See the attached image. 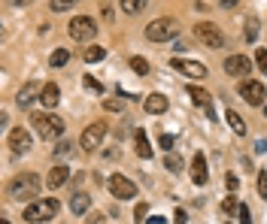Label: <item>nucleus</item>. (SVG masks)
<instances>
[{
  "instance_id": "obj_6",
  "label": "nucleus",
  "mask_w": 267,
  "mask_h": 224,
  "mask_svg": "<svg viewBox=\"0 0 267 224\" xmlns=\"http://www.w3.org/2000/svg\"><path fill=\"white\" fill-rule=\"evenodd\" d=\"M103 136H106V121H91L88 128L82 130V136H79L82 152H98L103 146Z\"/></svg>"
},
{
  "instance_id": "obj_23",
  "label": "nucleus",
  "mask_w": 267,
  "mask_h": 224,
  "mask_svg": "<svg viewBox=\"0 0 267 224\" xmlns=\"http://www.w3.org/2000/svg\"><path fill=\"white\" fill-rule=\"evenodd\" d=\"M119 6H122V9H125L128 15H137V12H140V9L146 6V0H119Z\"/></svg>"
},
{
  "instance_id": "obj_16",
  "label": "nucleus",
  "mask_w": 267,
  "mask_h": 224,
  "mask_svg": "<svg viewBox=\"0 0 267 224\" xmlns=\"http://www.w3.org/2000/svg\"><path fill=\"white\" fill-rule=\"evenodd\" d=\"M58 100H61L58 85H55V82H46V85H43V91H40V103H43L46 109H52V106H58Z\"/></svg>"
},
{
  "instance_id": "obj_18",
  "label": "nucleus",
  "mask_w": 267,
  "mask_h": 224,
  "mask_svg": "<svg viewBox=\"0 0 267 224\" xmlns=\"http://www.w3.org/2000/svg\"><path fill=\"white\" fill-rule=\"evenodd\" d=\"M192 179H195V185H206V179H209V176H206V158H203V155H195V160H192Z\"/></svg>"
},
{
  "instance_id": "obj_43",
  "label": "nucleus",
  "mask_w": 267,
  "mask_h": 224,
  "mask_svg": "<svg viewBox=\"0 0 267 224\" xmlns=\"http://www.w3.org/2000/svg\"><path fill=\"white\" fill-rule=\"evenodd\" d=\"M88 224H103V215H98V212H94V215L88 218Z\"/></svg>"
},
{
  "instance_id": "obj_45",
  "label": "nucleus",
  "mask_w": 267,
  "mask_h": 224,
  "mask_svg": "<svg viewBox=\"0 0 267 224\" xmlns=\"http://www.w3.org/2000/svg\"><path fill=\"white\" fill-rule=\"evenodd\" d=\"M264 115H267V103H264Z\"/></svg>"
},
{
  "instance_id": "obj_9",
  "label": "nucleus",
  "mask_w": 267,
  "mask_h": 224,
  "mask_svg": "<svg viewBox=\"0 0 267 224\" xmlns=\"http://www.w3.org/2000/svg\"><path fill=\"white\" fill-rule=\"evenodd\" d=\"M240 97L249 103V106H264V82H258V79H243L240 82Z\"/></svg>"
},
{
  "instance_id": "obj_13",
  "label": "nucleus",
  "mask_w": 267,
  "mask_h": 224,
  "mask_svg": "<svg viewBox=\"0 0 267 224\" xmlns=\"http://www.w3.org/2000/svg\"><path fill=\"white\" fill-rule=\"evenodd\" d=\"M67 182H70V167H64V164L52 167L49 176H46V188H49V191H58V188L67 185Z\"/></svg>"
},
{
  "instance_id": "obj_20",
  "label": "nucleus",
  "mask_w": 267,
  "mask_h": 224,
  "mask_svg": "<svg viewBox=\"0 0 267 224\" xmlns=\"http://www.w3.org/2000/svg\"><path fill=\"white\" fill-rule=\"evenodd\" d=\"M164 170H170V173H182V170H185V160L179 158L176 152H164Z\"/></svg>"
},
{
  "instance_id": "obj_17",
  "label": "nucleus",
  "mask_w": 267,
  "mask_h": 224,
  "mask_svg": "<svg viewBox=\"0 0 267 224\" xmlns=\"http://www.w3.org/2000/svg\"><path fill=\"white\" fill-rule=\"evenodd\" d=\"M143 109H146L149 115H161V112H167V97L164 94H149L143 100Z\"/></svg>"
},
{
  "instance_id": "obj_41",
  "label": "nucleus",
  "mask_w": 267,
  "mask_h": 224,
  "mask_svg": "<svg viewBox=\"0 0 267 224\" xmlns=\"http://www.w3.org/2000/svg\"><path fill=\"white\" fill-rule=\"evenodd\" d=\"M237 3H240V0H219V6H222V9H234Z\"/></svg>"
},
{
  "instance_id": "obj_19",
  "label": "nucleus",
  "mask_w": 267,
  "mask_h": 224,
  "mask_svg": "<svg viewBox=\"0 0 267 224\" xmlns=\"http://www.w3.org/2000/svg\"><path fill=\"white\" fill-rule=\"evenodd\" d=\"M134 142H137V155H140V158H143V160L152 158V146H149V139H146V133H143V130H137V133H134Z\"/></svg>"
},
{
  "instance_id": "obj_10",
  "label": "nucleus",
  "mask_w": 267,
  "mask_h": 224,
  "mask_svg": "<svg viewBox=\"0 0 267 224\" xmlns=\"http://www.w3.org/2000/svg\"><path fill=\"white\" fill-rule=\"evenodd\" d=\"M173 70H179L182 76H188V79H206V67L200 64V61H188V58H173L170 61Z\"/></svg>"
},
{
  "instance_id": "obj_42",
  "label": "nucleus",
  "mask_w": 267,
  "mask_h": 224,
  "mask_svg": "<svg viewBox=\"0 0 267 224\" xmlns=\"http://www.w3.org/2000/svg\"><path fill=\"white\" fill-rule=\"evenodd\" d=\"M146 224H167V218H164V215H152Z\"/></svg>"
},
{
  "instance_id": "obj_28",
  "label": "nucleus",
  "mask_w": 267,
  "mask_h": 224,
  "mask_svg": "<svg viewBox=\"0 0 267 224\" xmlns=\"http://www.w3.org/2000/svg\"><path fill=\"white\" fill-rule=\"evenodd\" d=\"M79 0H52L49 6H52V12H64V9H70V6H76Z\"/></svg>"
},
{
  "instance_id": "obj_39",
  "label": "nucleus",
  "mask_w": 267,
  "mask_h": 224,
  "mask_svg": "<svg viewBox=\"0 0 267 224\" xmlns=\"http://www.w3.org/2000/svg\"><path fill=\"white\" fill-rule=\"evenodd\" d=\"M237 188H240V179H237V176H228V191H237Z\"/></svg>"
},
{
  "instance_id": "obj_12",
  "label": "nucleus",
  "mask_w": 267,
  "mask_h": 224,
  "mask_svg": "<svg viewBox=\"0 0 267 224\" xmlns=\"http://www.w3.org/2000/svg\"><path fill=\"white\" fill-rule=\"evenodd\" d=\"M9 149H12L15 155H25V152L31 149V133L25 128H12L9 130Z\"/></svg>"
},
{
  "instance_id": "obj_11",
  "label": "nucleus",
  "mask_w": 267,
  "mask_h": 224,
  "mask_svg": "<svg viewBox=\"0 0 267 224\" xmlns=\"http://www.w3.org/2000/svg\"><path fill=\"white\" fill-rule=\"evenodd\" d=\"M225 73L240 79V76L252 73V61H249L246 55H231V58H225Z\"/></svg>"
},
{
  "instance_id": "obj_26",
  "label": "nucleus",
  "mask_w": 267,
  "mask_h": 224,
  "mask_svg": "<svg viewBox=\"0 0 267 224\" xmlns=\"http://www.w3.org/2000/svg\"><path fill=\"white\" fill-rule=\"evenodd\" d=\"M103 109H106V112H125V100L106 97V100H103Z\"/></svg>"
},
{
  "instance_id": "obj_5",
  "label": "nucleus",
  "mask_w": 267,
  "mask_h": 224,
  "mask_svg": "<svg viewBox=\"0 0 267 224\" xmlns=\"http://www.w3.org/2000/svg\"><path fill=\"white\" fill-rule=\"evenodd\" d=\"M67 33H70V39H76V43L94 39V33H98V22L88 18V15H76V18L67 25Z\"/></svg>"
},
{
  "instance_id": "obj_30",
  "label": "nucleus",
  "mask_w": 267,
  "mask_h": 224,
  "mask_svg": "<svg viewBox=\"0 0 267 224\" xmlns=\"http://www.w3.org/2000/svg\"><path fill=\"white\" fill-rule=\"evenodd\" d=\"M82 85H85L88 91H94V94H103V85H100L94 76H85V79H82Z\"/></svg>"
},
{
  "instance_id": "obj_21",
  "label": "nucleus",
  "mask_w": 267,
  "mask_h": 224,
  "mask_svg": "<svg viewBox=\"0 0 267 224\" xmlns=\"http://www.w3.org/2000/svg\"><path fill=\"white\" fill-rule=\"evenodd\" d=\"M225 118H228V125H231V130L237 133V136H243V133H246V121L240 118V112L228 109V112H225Z\"/></svg>"
},
{
  "instance_id": "obj_33",
  "label": "nucleus",
  "mask_w": 267,
  "mask_h": 224,
  "mask_svg": "<svg viewBox=\"0 0 267 224\" xmlns=\"http://www.w3.org/2000/svg\"><path fill=\"white\" fill-rule=\"evenodd\" d=\"M55 155H58V158L73 155V142H58V146H55Z\"/></svg>"
},
{
  "instance_id": "obj_40",
  "label": "nucleus",
  "mask_w": 267,
  "mask_h": 224,
  "mask_svg": "<svg viewBox=\"0 0 267 224\" xmlns=\"http://www.w3.org/2000/svg\"><path fill=\"white\" fill-rule=\"evenodd\" d=\"M255 152H258V155H264V152H267V136H264V139H258V142H255Z\"/></svg>"
},
{
  "instance_id": "obj_22",
  "label": "nucleus",
  "mask_w": 267,
  "mask_h": 224,
  "mask_svg": "<svg viewBox=\"0 0 267 224\" xmlns=\"http://www.w3.org/2000/svg\"><path fill=\"white\" fill-rule=\"evenodd\" d=\"M67 61H70V49H55L52 58H49V64L52 67H64Z\"/></svg>"
},
{
  "instance_id": "obj_44",
  "label": "nucleus",
  "mask_w": 267,
  "mask_h": 224,
  "mask_svg": "<svg viewBox=\"0 0 267 224\" xmlns=\"http://www.w3.org/2000/svg\"><path fill=\"white\" fill-rule=\"evenodd\" d=\"M15 3H18V6H25V3H31V0H15Z\"/></svg>"
},
{
  "instance_id": "obj_29",
  "label": "nucleus",
  "mask_w": 267,
  "mask_h": 224,
  "mask_svg": "<svg viewBox=\"0 0 267 224\" xmlns=\"http://www.w3.org/2000/svg\"><path fill=\"white\" fill-rule=\"evenodd\" d=\"M255 36H258V18H249L246 22V39L255 43Z\"/></svg>"
},
{
  "instance_id": "obj_27",
  "label": "nucleus",
  "mask_w": 267,
  "mask_h": 224,
  "mask_svg": "<svg viewBox=\"0 0 267 224\" xmlns=\"http://www.w3.org/2000/svg\"><path fill=\"white\" fill-rule=\"evenodd\" d=\"M131 70L137 76H146V73H149V61H146V58H131Z\"/></svg>"
},
{
  "instance_id": "obj_3",
  "label": "nucleus",
  "mask_w": 267,
  "mask_h": 224,
  "mask_svg": "<svg viewBox=\"0 0 267 224\" xmlns=\"http://www.w3.org/2000/svg\"><path fill=\"white\" fill-rule=\"evenodd\" d=\"M58 209H61V203H58L55 197H49V200H33V203L25 206V221H28V224L49 221V218L58 215Z\"/></svg>"
},
{
  "instance_id": "obj_24",
  "label": "nucleus",
  "mask_w": 267,
  "mask_h": 224,
  "mask_svg": "<svg viewBox=\"0 0 267 224\" xmlns=\"http://www.w3.org/2000/svg\"><path fill=\"white\" fill-rule=\"evenodd\" d=\"M188 97H192V100H195L198 106H203V109L209 106V94H206L203 88H188Z\"/></svg>"
},
{
  "instance_id": "obj_15",
  "label": "nucleus",
  "mask_w": 267,
  "mask_h": 224,
  "mask_svg": "<svg viewBox=\"0 0 267 224\" xmlns=\"http://www.w3.org/2000/svg\"><path fill=\"white\" fill-rule=\"evenodd\" d=\"M88 209H91V194L76 191L73 197H70V212H73V215H85Z\"/></svg>"
},
{
  "instance_id": "obj_31",
  "label": "nucleus",
  "mask_w": 267,
  "mask_h": 224,
  "mask_svg": "<svg viewBox=\"0 0 267 224\" xmlns=\"http://www.w3.org/2000/svg\"><path fill=\"white\" fill-rule=\"evenodd\" d=\"M237 218H240V224H252V215H249V206H246V203H240Z\"/></svg>"
},
{
  "instance_id": "obj_7",
  "label": "nucleus",
  "mask_w": 267,
  "mask_h": 224,
  "mask_svg": "<svg viewBox=\"0 0 267 224\" xmlns=\"http://www.w3.org/2000/svg\"><path fill=\"white\" fill-rule=\"evenodd\" d=\"M106 188H109V194H112L116 200H134V197H137V185H134L128 176H122V173L109 176V179H106Z\"/></svg>"
},
{
  "instance_id": "obj_4",
  "label": "nucleus",
  "mask_w": 267,
  "mask_h": 224,
  "mask_svg": "<svg viewBox=\"0 0 267 224\" xmlns=\"http://www.w3.org/2000/svg\"><path fill=\"white\" fill-rule=\"evenodd\" d=\"M176 33H179L176 18H155L152 25H146V39H152V43H167Z\"/></svg>"
},
{
  "instance_id": "obj_36",
  "label": "nucleus",
  "mask_w": 267,
  "mask_h": 224,
  "mask_svg": "<svg viewBox=\"0 0 267 224\" xmlns=\"http://www.w3.org/2000/svg\"><path fill=\"white\" fill-rule=\"evenodd\" d=\"M173 221H176V224H185V221H188V212H185V209H176V212H173Z\"/></svg>"
},
{
  "instance_id": "obj_8",
  "label": "nucleus",
  "mask_w": 267,
  "mask_h": 224,
  "mask_svg": "<svg viewBox=\"0 0 267 224\" xmlns=\"http://www.w3.org/2000/svg\"><path fill=\"white\" fill-rule=\"evenodd\" d=\"M195 39L198 43H203L206 49H222V43H225V36H222V31L216 28V25H209V22H200V25H195Z\"/></svg>"
},
{
  "instance_id": "obj_38",
  "label": "nucleus",
  "mask_w": 267,
  "mask_h": 224,
  "mask_svg": "<svg viewBox=\"0 0 267 224\" xmlns=\"http://www.w3.org/2000/svg\"><path fill=\"white\" fill-rule=\"evenodd\" d=\"M146 215H149V206H146V203H140V206H137V221L143 224V218H146Z\"/></svg>"
},
{
  "instance_id": "obj_14",
  "label": "nucleus",
  "mask_w": 267,
  "mask_h": 224,
  "mask_svg": "<svg viewBox=\"0 0 267 224\" xmlns=\"http://www.w3.org/2000/svg\"><path fill=\"white\" fill-rule=\"evenodd\" d=\"M40 91H43V82H25L15 94V103L18 106H31L33 100H40Z\"/></svg>"
},
{
  "instance_id": "obj_1",
  "label": "nucleus",
  "mask_w": 267,
  "mask_h": 224,
  "mask_svg": "<svg viewBox=\"0 0 267 224\" xmlns=\"http://www.w3.org/2000/svg\"><path fill=\"white\" fill-rule=\"evenodd\" d=\"M43 191V179L36 173H18L12 182H9V197L18 200V203H33Z\"/></svg>"
},
{
  "instance_id": "obj_32",
  "label": "nucleus",
  "mask_w": 267,
  "mask_h": 224,
  "mask_svg": "<svg viewBox=\"0 0 267 224\" xmlns=\"http://www.w3.org/2000/svg\"><path fill=\"white\" fill-rule=\"evenodd\" d=\"M255 64L261 67V73L267 76V49H258V52H255Z\"/></svg>"
},
{
  "instance_id": "obj_37",
  "label": "nucleus",
  "mask_w": 267,
  "mask_h": 224,
  "mask_svg": "<svg viewBox=\"0 0 267 224\" xmlns=\"http://www.w3.org/2000/svg\"><path fill=\"white\" fill-rule=\"evenodd\" d=\"M161 149H164V152H173V136H170V133L161 136Z\"/></svg>"
},
{
  "instance_id": "obj_2",
  "label": "nucleus",
  "mask_w": 267,
  "mask_h": 224,
  "mask_svg": "<svg viewBox=\"0 0 267 224\" xmlns=\"http://www.w3.org/2000/svg\"><path fill=\"white\" fill-rule=\"evenodd\" d=\"M33 130L43 136V139H61L64 136V118L61 115H52V112H40V115H33Z\"/></svg>"
},
{
  "instance_id": "obj_34",
  "label": "nucleus",
  "mask_w": 267,
  "mask_h": 224,
  "mask_svg": "<svg viewBox=\"0 0 267 224\" xmlns=\"http://www.w3.org/2000/svg\"><path fill=\"white\" fill-rule=\"evenodd\" d=\"M222 209H225V212H234V215H237V209H240V200H237V197H228V200L222 203Z\"/></svg>"
},
{
  "instance_id": "obj_35",
  "label": "nucleus",
  "mask_w": 267,
  "mask_h": 224,
  "mask_svg": "<svg viewBox=\"0 0 267 224\" xmlns=\"http://www.w3.org/2000/svg\"><path fill=\"white\" fill-rule=\"evenodd\" d=\"M258 194L261 200H267V173H258Z\"/></svg>"
},
{
  "instance_id": "obj_46",
  "label": "nucleus",
  "mask_w": 267,
  "mask_h": 224,
  "mask_svg": "<svg viewBox=\"0 0 267 224\" xmlns=\"http://www.w3.org/2000/svg\"><path fill=\"white\" fill-rule=\"evenodd\" d=\"M36 224H43V221H36Z\"/></svg>"
},
{
  "instance_id": "obj_25",
  "label": "nucleus",
  "mask_w": 267,
  "mask_h": 224,
  "mask_svg": "<svg viewBox=\"0 0 267 224\" xmlns=\"http://www.w3.org/2000/svg\"><path fill=\"white\" fill-rule=\"evenodd\" d=\"M103 58H106V49H103V46H94V49L85 52V61H88V64H98V61H103Z\"/></svg>"
}]
</instances>
